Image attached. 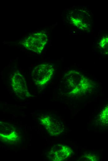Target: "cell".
I'll return each instance as SVG.
<instances>
[{
    "label": "cell",
    "mask_w": 108,
    "mask_h": 161,
    "mask_svg": "<svg viewBox=\"0 0 108 161\" xmlns=\"http://www.w3.org/2000/svg\"><path fill=\"white\" fill-rule=\"evenodd\" d=\"M66 85L70 89V94L76 95L91 90L94 84L89 79L79 72L70 70L64 76Z\"/></svg>",
    "instance_id": "1"
},
{
    "label": "cell",
    "mask_w": 108,
    "mask_h": 161,
    "mask_svg": "<svg viewBox=\"0 0 108 161\" xmlns=\"http://www.w3.org/2000/svg\"><path fill=\"white\" fill-rule=\"evenodd\" d=\"M54 71V67L51 64L44 63L38 65L33 71L32 79L36 85H44L50 80Z\"/></svg>",
    "instance_id": "2"
},
{
    "label": "cell",
    "mask_w": 108,
    "mask_h": 161,
    "mask_svg": "<svg viewBox=\"0 0 108 161\" xmlns=\"http://www.w3.org/2000/svg\"><path fill=\"white\" fill-rule=\"evenodd\" d=\"M47 41V37L45 33L38 32L31 35L22 44L27 49L39 53L43 50Z\"/></svg>",
    "instance_id": "3"
},
{
    "label": "cell",
    "mask_w": 108,
    "mask_h": 161,
    "mask_svg": "<svg viewBox=\"0 0 108 161\" xmlns=\"http://www.w3.org/2000/svg\"><path fill=\"white\" fill-rule=\"evenodd\" d=\"M68 19L73 25L82 30L89 28L91 17L86 11L81 9H75L69 14Z\"/></svg>",
    "instance_id": "4"
},
{
    "label": "cell",
    "mask_w": 108,
    "mask_h": 161,
    "mask_svg": "<svg viewBox=\"0 0 108 161\" xmlns=\"http://www.w3.org/2000/svg\"><path fill=\"white\" fill-rule=\"evenodd\" d=\"M11 85L17 95L21 97L29 95L25 77L19 72L14 73L11 79Z\"/></svg>",
    "instance_id": "5"
},
{
    "label": "cell",
    "mask_w": 108,
    "mask_h": 161,
    "mask_svg": "<svg viewBox=\"0 0 108 161\" xmlns=\"http://www.w3.org/2000/svg\"><path fill=\"white\" fill-rule=\"evenodd\" d=\"M71 153V150L69 147L59 145L52 148L50 154V158L53 160H63L70 155Z\"/></svg>",
    "instance_id": "6"
},
{
    "label": "cell",
    "mask_w": 108,
    "mask_h": 161,
    "mask_svg": "<svg viewBox=\"0 0 108 161\" xmlns=\"http://www.w3.org/2000/svg\"><path fill=\"white\" fill-rule=\"evenodd\" d=\"M4 133H0V137L1 140H3L4 141L14 142L18 138V136L14 130L7 131L5 130Z\"/></svg>",
    "instance_id": "7"
},
{
    "label": "cell",
    "mask_w": 108,
    "mask_h": 161,
    "mask_svg": "<svg viewBox=\"0 0 108 161\" xmlns=\"http://www.w3.org/2000/svg\"><path fill=\"white\" fill-rule=\"evenodd\" d=\"M99 44L100 48L104 54H108V34L101 39Z\"/></svg>",
    "instance_id": "8"
},
{
    "label": "cell",
    "mask_w": 108,
    "mask_h": 161,
    "mask_svg": "<svg viewBox=\"0 0 108 161\" xmlns=\"http://www.w3.org/2000/svg\"><path fill=\"white\" fill-rule=\"evenodd\" d=\"M101 120L104 123H108V105L106 106L100 115Z\"/></svg>",
    "instance_id": "9"
},
{
    "label": "cell",
    "mask_w": 108,
    "mask_h": 161,
    "mask_svg": "<svg viewBox=\"0 0 108 161\" xmlns=\"http://www.w3.org/2000/svg\"><path fill=\"white\" fill-rule=\"evenodd\" d=\"M84 157L87 159L88 160L90 161H96L97 160V156H95L92 155L91 154H87L86 156L85 155Z\"/></svg>",
    "instance_id": "10"
}]
</instances>
